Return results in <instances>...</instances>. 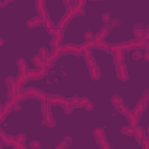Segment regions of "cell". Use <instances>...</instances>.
I'll list each match as a JSON object with an SVG mask.
<instances>
[{
  "label": "cell",
  "instance_id": "6da1fadb",
  "mask_svg": "<svg viewBox=\"0 0 149 149\" xmlns=\"http://www.w3.org/2000/svg\"><path fill=\"white\" fill-rule=\"evenodd\" d=\"M48 97H49V94H47L45 92H43L36 87H28L24 90V98H31V99H36L41 102H45Z\"/></svg>",
  "mask_w": 149,
  "mask_h": 149
},
{
  "label": "cell",
  "instance_id": "7a4b0ae2",
  "mask_svg": "<svg viewBox=\"0 0 149 149\" xmlns=\"http://www.w3.org/2000/svg\"><path fill=\"white\" fill-rule=\"evenodd\" d=\"M147 106H148V101H146L143 98H140V100L137 101V104L134 106V108L130 111V113L139 120L140 119V116H141V114L144 112V109L147 108Z\"/></svg>",
  "mask_w": 149,
  "mask_h": 149
},
{
  "label": "cell",
  "instance_id": "3957f363",
  "mask_svg": "<svg viewBox=\"0 0 149 149\" xmlns=\"http://www.w3.org/2000/svg\"><path fill=\"white\" fill-rule=\"evenodd\" d=\"M35 7H36V10H37L38 15H40L44 21L50 20L49 13H48V9H47L45 1H43V0H36V1H35Z\"/></svg>",
  "mask_w": 149,
  "mask_h": 149
},
{
  "label": "cell",
  "instance_id": "277c9868",
  "mask_svg": "<svg viewBox=\"0 0 149 149\" xmlns=\"http://www.w3.org/2000/svg\"><path fill=\"white\" fill-rule=\"evenodd\" d=\"M115 71H116V77L121 81H127L129 79V76H128L127 68H126L125 63H118V64H115Z\"/></svg>",
  "mask_w": 149,
  "mask_h": 149
},
{
  "label": "cell",
  "instance_id": "5b68a950",
  "mask_svg": "<svg viewBox=\"0 0 149 149\" xmlns=\"http://www.w3.org/2000/svg\"><path fill=\"white\" fill-rule=\"evenodd\" d=\"M61 52L65 54V55H77L78 56V54H79V45L78 44H73V43H66V44L62 45Z\"/></svg>",
  "mask_w": 149,
  "mask_h": 149
},
{
  "label": "cell",
  "instance_id": "8992f818",
  "mask_svg": "<svg viewBox=\"0 0 149 149\" xmlns=\"http://www.w3.org/2000/svg\"><path fill=\"white\" fill-rule=\"evenodd\" d=\"M47 73L44 72L43 68L42 69H28V71L26 72V77L28 78V80L30 79H41L42 77H44Z\"/></svg>",
  "mask_w": 149,
  "mask_h": 149
},
{
  "label": "cell",
  "instance_id": "52a82bcc",
  "mask_svg": "<svg viewBox=\"0 0 149 149\" xmlns=\"http://www.w3.org/2000/svg\"><path fill=\"white\" fill-rule=\"evenodd\" d=\"M133 34H134V37H135V41H139V40H143L144 35H146V30L143 29V26L141 23H136L133 28Z\"/></svg>",
  "mask_w": 149,
  "mask_h": 149
},
{
  "label": "cell",
  "instance_id": "ba28073f",
  "mask_svg": "<svg viewBox=\"0 0 149 149\" xmlns=\"http://www.w3.org/2000/svg\"><path fill=\"white\" fill-rule=\"evenodd\" d=\"M16 64H17V69H19V74L17 76H26V72L28 71V64H27L26 59L19 58L16 61Z\"/></svg>",
  "mask_w": 149,
  "mask_h": 149
},
{
  "label": "cell",
  "instance_id": "9c48e42d",
  "mask_svg": "<svg viewBox=\"0 0 149 149\" xmlns=\"http://www.w3.org/2000/svg\"><path fill=\"white\" fill-rule=\"evenodd\" d=\"M41 112H42V116L44 119V121L49 120L50 118H52V113H51V107L49 105H47L45 102L41 104Z\"/></svg>",
  "mask_w": 149,
  "mask_h": 149
},
{
  "label": "cell",
  "instance_id": "30bf717a",
  "mask_svg": "<svg viewBox=\"0 0 149 149\" xmlns=\"http://www.w3.org/2000/svg\"><path fill=\"white\" fill-rule=\"evenodd\" d=\"M144 129L142 128V127H140V126H137L136 128H134V132H133V136L135 137V140L140 143V144H142V140H143V137H144Z\"/></svg>",
  "mask_w": 149,
  "mask_h": 149
},
{
  "label": "cell",
  "instance_id": "8fae6325",
  "mask_svg": "<svg viewBox=\"0 0 149 149\" xmlns=\"http://www.w3.org/2000/svg\"><path fill=\"white\" fill-rule=\"evenodd\" d=\"M112 54H113V62H114V64L123 63V61H125V52L122 50L112 51Z\"/></svg>",
  "mask_w": 149,
  "mask_h": 149
},
{
  "label": "cell",
  "instance_id": "7c38bea8",
  "mask_svg": "<svg viewBox=\"0 0 149 149\" xmlns=\"http://www.w3.org/2000/svg\"><path fill=\"white\" fill-rule=\"evenodd\" d=\"M121 22H120V20L119 19H111V21L108 22V23H105V26H102L108 33H111L113 29H115L119 24H120Z\"/></svg>",
  "mask_w": 149,
  "mask_h": 149
},
{
  "label": "cell",
  "instance_id": "4fadbf2b",
  "mask_svg": "<svg viewBox=\"0 0 149 149\" xmlns=\"http://www.w3.org/2000/svg\"><path fill=\"white\" fill-rule=\"evenodd\" d=\"M95 142L100 147V149H112L111 146H109V143H108V141H107V137L105 135L101 136V137H99V139H95Z\"/></svg>",
  "mask_w": 149,
  "mask_h": 149
},
{
  "label": "cell",
  "instance_id": "5bb4252c",
  "mask_svg": "<svg viewBox=\"0 0 149 149\" xmlns=\"http://www.w3.org/2000/svg\"><path fill=\"white\" fill-rule=\"evenodd\" d=\"M88 73H90V77L93 79V80H98L100 79V69L99 66H93V68H88Z\"/></svg>",
  "mask_w": 149,
  "mask_h": 149
},
{
  "label": "cell",
  "instance_id": "9a60e30c",
  "mask_svg": "<svg viewBox=\"0 0 149 149\" xmlns=\"http://www.w3.org/2000/svg\"><path fill=\"white\" fill-rule=\"evenodd\" d=\"M59 98H61L59 94H51V95L49 94V97H48L47 100H45V104L49 105L50 107H51V106H55V105H58Z\"/></svg>",
  "mask_w": 149,
  "mask_h": 149
},
{
  "label": "cell",
  "instance_id": "2e32d148",
  "mask_svg": "<svg viewBox=\"0 0 149 149\" xmlns=\"http://www.w3.org/2000/svg\"><path fill=\"white\" fill-rule=\"evenodd\" d=\"M0 141H1L5 146H10V147H13V144L15 143L14 136H13V135H8V134H5L3 136H1V137H0Z\"/></svg>",
  "mask_w": 149,
  "mask_h": 149
},
{
  "label": "cell",
  "instance_id": "e0dca14e",
  "mask_svg": "<svg viewBox=\"0 0 149 149\" xmlns=\"http://www.w3.org/2000/svg\"><path fill=\"white\" fill-rule=\"evenodd\" d=\"M126 118H127V120H128V126H130L132 128H136V127L139 126V120H137L130 112L126 115Z\"/></svg>",
  "mask_w": 149,
  "mask_h": 149
},
{
  "label": "cell",
  "instance_id": "ac0fdd59",
  "mask_svg": "<svg viewBox=\"0 0 149 149\" xmlns=\"http://www.w3.org/2000/svg\"><path fill=\"white\" fill-rule=\"evenodd\" d=\"M33 63H34V65H36L37 69H42L45 65V61L40 55H36L33 57Z\"/></svg>",
  "mask_w": 149,
  "mask_h": 149
},
{
  "label": "cell",
  "instance_id": "d6986e66",
  "mask_svg": "<svg viewBox=\"0 0 149 149\" xmlns=\"http://www.w3.org/2000/svg\"><path fill=\"white\" fill-rule=\"evenodd\" d=\"M111 102H112L113 106L116 107V106H120V105L123 104V99H122L121 95H119V94H114V95H112V98H111Z\"/></svg>",
  "mask_w": 149,
  "mask_h": 149
},
{
  "label": "cell",
  "instance_id": "ffe728a7",
  "mask_svg": "<svg viewBox=\"0 0 149 149\" xmlns=\"http://www.w3.org/2000/svg\"><path fill=\"white\" fill-rule=\"evenodd\" d=\"M94 48H97V49H99V50H104V51H109V44L106 43L105 41L94 43Z\"/></svg>",
  "mask_w": 149,
  "mask_h": 149
},
{
  "label": "cell",
  "instance_id": "44dd1931",
  "mask_svg": "<svg viewBox=\"0 0 149 149\" xmlns=\"http://www.w3.org/2000/svg\"><path fill=\"white\" fill-rule=\"evenodd\" d=\"M115 109H116V112H118L119 114L125 115V116L130 112V111H129V108H128L125 104H122V105H120V106H116V107H115Z\"/></svg>",
  "mask_w": 149,
  "mask_h": 149
},
{
  "label": "cell",
  "instance_id": "7402d4cb",
  "mask_svg": "<svg viewBox=\"0 0 149 149\" xmlns=\"http://www.w3.org/2000/svg\"><path fill=\"white\" fill-rule=\"evenodd\" d=\"M70 104H71V106L73 108H80V107H83V105L80 102V98H78V97L70 98Z\"/></svg>",
  "mask_w": 149,
  "mask_h": 149
},
{
  "label": "cell",
  "instance_id": "603a6c76",
  "mask_svg": "<svg viewBox=\"0 0 149 149\" xmlns=\"http://www.w3.org/2000/svg\"><path fill=\"white\" fill-rule=\"evenodd\" d=\"M120 132H121V134L122 135H126V136H132L133 135V132H134V128H132L130 126H123V127H121V129H120Z\"/></svg>",
  "mask_w": 149,
  "mask_h": 149
},
{
  "label": "cell",
  "instance_id": "cb8c5ba5",
  "mask_svg": "<svg viewBox=\"0 0 149 149\" xmlns=\"http://www.w3.org/2000/svg\"><path fill=\"white\" fill-rule=\"evenodd\" d=\"M92 134H93L94 139H99V137H101V136L105 135V130H104V128H101V127H97V128L93 129Z\"/></svg>",
  "mask_w": 149,
  "mask_h": 149
},
{
  "label": "cell",
  "instance_id": "d4e9b609",
  "mask_svg": "<svg viewBox=\"0 0 149 149\" xmlns=\"http://www.w3.org/2000/svg\"><path fill=\"white\" fill-rule=\"evenodd\" d=\"M49 54H50V51H49L45 47H41V48H40V50H38V55H40L44 61H47V59H48Z\"/></svg>",
  "mask_w": 149,
  "mask_h": 149
},
{
  "label": "cell",
  "instance_id": "484cf974",
  "mask_svg": "<svg viewBox=\"0 0 149 149\" xmlns=\"http://www.w3.org/2000/svg\"><path fill=\"white\" fill-rule=\"evenodd\" d=\"M63 36H64V30H61V29H57V28H56V30H55L52 37L56 38L57 41L62 42V41H63Z\"/></svg>",
  "mask_w": 149,
  "mask_h": 149
},
{
  "label": "cell",
  "instance_id": "4316f807",
  "mask_svg": "<svg viewBox=\"0 0 149 149\" xmlns=\"http://www.w3.org/2000/svg\"><path fill=\"white\" fill-rule=\"evenodd\" d=\"M26 140H27V137H26L24 134H19V135H15V136H14V141H15V143H17V144H24Z\"/></svg>",
  "mask_w": 149,
  "mask_h": 149
},
{
  "label": "cell",
  "instance_id": "83f0119b",
  "mask_svg": "<svg viewBox=\"0 0 149 149\" xmlns=\"http://www.w3.org/2000/svg\"><path fill=\"white\" fill-rule=\"evenodd\" d=\"M31 21H33V23L35 24V27H37V26H42L43 23H44V20L40 16V15H37V16H34V17H31L30 19Z\"/></svg>",
  "mask_w": 149,
  "mask_h": 149
},
{
  "label": "cell",
  "instance_id": "f1b7e54d",
  "mask_svg": "<svg viewBox=\"0 0 149 149\" xmlns=\"http://www.w3.org/2000/svg\"><path fill=\"white\" fill-rule=\"evenodd\" d=\"M61 43H62V42H59V41H57L56 38L52 37L51 41H50V47H51V49H61V48H62Z\"/></svg>",
  "mask_w": 149,
  "mask_h": 149
},
{
  "label": "cell",
  "instance_id": "f546056e",
  "mask_svg": "<svg viewBox=\"0 0 149 149\" xmlns=\"http://www.w3.org/2000/svg\"><path fill=\"white\" fill-rule=\"evenodd\" d=\"M29 148L30 149H40L41 148V142L38 140H33L29 143Z\"/></svg>",
  "mask_w": 149,
  "mask_h": 149
},
{
  "label": "cell",
  "instance_id": "4dcf8cb0",
  "mask_svg": "<svg viewBox=\"0 0 149 149\" xmlns=\"http://www.w3.org/2000/svg\"><path fill=\"white\" fill-rule=\"evenodd\" d=\"M85 62H86V65H87V68H93V66H98V64H97L95 59L93 58V56H92V57H90L88 59H86Z\"/></svg>",
  "mask_w": 149,
  "mask_h": 149
},
{
  "label": "cell",
  "instance_id": "1f68e13d",
  "mask_svg": "<svg viewBox=\"0 0 149 149\" xmlns=\"http://www.w3.org/2000/svg\"><path fill=\"white\" fill-rule=\"evenodd\" d=\"M43 26H44V28H45V30L47 29H55L56 28V26H55V23L51 21V20H48V21H44V23H43Z\"/></svg>",
  "mask_w": 149,
  "mask_h": 149
},
{
  "label": "cell",
  "instance_id": "d6a6232c",
  "mask_svg": "<svg viewBox=\"0 0 149 149\" xmlns=\"http://www.w3.org/2000/svg\"><path fill=\"white\" fill-rule=\"evenodd\" d=\"M93 37H94V34H93L92 31L87 30V31L84 33V38H85L86 41H93Z\"/></svg>",
  "mask_w": 149,
  "mask_h": 149
},
{
  "label": "cell",
  "instance_id": "836d02e7",
  "mask_svg": "<svg viewBox=\"0 0 149 149\" xmlns=\"http://www.w3.org/2000/svg\"><path fill=\"white\" fill-rule=\"evenodd\" d=\"M44 123L49 127V128H52V127H55L56 126V121H55V119H54V116L52 118H50L49 120H47V121H44Z\"/></svg>",
  "mask_w": 149,
  "mask_h": 149
},
{
  "label": "cell",
  "instance_id": "e575fe53",
  "mask_svg": "<svg viewBox=\"0 0 149 149\" xmlns=\"http://www.w3.org/2000/svg\"><path fill=\"white\" fill-rule=\"evenodd\" d=\"M132 57H133L134 61H140V59L142 58V54L140 52V50H135V51L133 52V56H132Z\"/></svg>",
  "mask_w": 149,
  "mask_h": 149
},
{
  "label": "cell",
  "instance_id": "d590c367",
  "mask_svg": "<svg viewBox=\"0 0 149 149\" xmlns=\"http://www.w3.org/2000/svg\"><path fill=\"white\" fill-rule=\"evenodd\" d=\"M5 81H6L7 86H10V85H13V84L15 83V78H14V77H12V76H8V77H6V78H5Z\"/></svg>",
  "mask_w": 149,
  "mask_h": 149
},
{
  "label": "cell",
  "instance_id": "8d00e7d4",
  "mask_svg": "<svg viewBox=\"0 0 149 149\" xmlns=\"http://www.w3.org/2000/svg\"><path fill=\"white\" fill-rule=\"evenodd\" d=\"M111 15L108 14V13H104L102 15H101V20H102V22H105V23H108L109 21H111Z\"/></svg>",
  "mask_w": 149,
  "mask_h": 149
},
{
  "label": "cell",
  "instance_id": "74e56055",
  "mask_svg": "<svg viewBox=\"0 0 149 149\" xmlns=\"http://www.w3.org/2000/svg\"><path fill=\"white\" fill-rule=\"evenodd\" d=\"M63 143L65 144V148H69L71 146V143H72V139L70 136H65L64 140H63Z\"/></svg>",
  "mask_w": 149,
  "mask_h": 149
},
{
  "label": "cell",
  "instance_id": "f35d334b",
  "mask_svg": "<svg viewBox=\"0 0 149 149\" xmlns=\"http://www.w3.org/2000/svg\"><path fill=\"white\" fill-rule=\"evenodd\" d=\"M83 107H84L86 111H92V109H93V107H94V105H93V102H92V101H87Z\"/></svg>",
  "mask_w": 149,
  "mask_h": 149
},
{
  "label": "cell",
  "instance_id": "ab89813d",
  "mask_svg": "<svg viewBox=\"0 0 149 149\" xmlns=\"http://www.w3.org/2000/svg\"><path fill=\"white\" fill-rule=\"evenodd\" d=\"M63 3H64V6L68 7V10H71V8L73 6V1H71V0H64Z\"/></svg>",
  "mask_w": 149,
  "mask_h": 149
},
{
  "label": "cell",
  "instance_id": "60d3db41",
  "mask_svg": "<svg viewBox=\"0 0 149 149\" xmlns=\"http://www.w3.org/2000/svg\"><path fill=\"white\" fill-rule=\"evenodd\" d=\"M63 109H64V112H65L66 114H70V113H71V112L73 111V107H72L71 105H69V106H66V107H64Z\"/></svg>",
  "mask_w": 149,
  "mask_h": 149
},
{
  "label": "cell",
  "instance_id": "b9f144b4",
  "mask_svg": "<svg viewBox=\"0 0 149 149\" xmlns=\"http://www.w3.org/2000/svg\"><path fill=\"white\" fill-rule=\"evenodd\" d=\"M26 24H27V27H28V28H36V27H35V24L33 23V21H31L30 19L27 21V23H26Z\"/></svg>",
  "mask_w": 149,
  "mask_h": 149
},
{
  "label": "cell",
  "instance_id": "7bdbcfd3",
  "mask_svg": "<svg viewBox=\"0 0 149 149\" xmlns=\"http://www.w3.org/2000/svg\"><path fill=\"white\" fill-rule=\"evenodd\" d=\"M13 107H14L16 111H19V109H21V104H20L19 101H15V102L13 104Z\"/></svg>",
  "mask_w": 149,
  "mask_h": 149
},
{
  "label": "cell",
  "instance_id": "ee69618b",
  "mask_svg": "<svg viewBox=\"0 0 149 149\" xmlns=\"http://www.w3.org/2000/svg\"><path fill=\"white\" fill-rule=\"evenodd\" d=\"M55 149H66V148H65V144H64V143H63V141H62V142H59V143L56 146V148H55Z\"/></svg>",
  "mask_w": 149,
  "mask_h": 149
},
{
  "label": "cell",
  "instance_id": "f6af8a7d",
  "mask_svg": "<svg viewBox=\"0 0 149 149\" xmlns=\"http://www.w3.org/2000/svg\"><path fill=\"white\" fill-rule=\"evenodd\" d=\"M142 57L144 58V61H146V62H149V52H148V51H146V52L142 55Z\"/></svg>",
  "mask_w": 149,
  "mask_h": 149
},
{
  "label": "cell",
  "instance_id": "bcb514c9",
  "mask_svg": "<svg viewBox=\"0 0 149 149\" xmlns=\"http://www.w3.org/2000/svg\"><path fill=\"white\" fill-rule=\"evenodd\" d=\"M87 101H90V100H88L86 97H83V98H80V102H81V105H83V106H84V105H85Z\"/></svg>",
  "mask_w": 149,
  "mask_h": 149
},
{
  "label": "cell",
  "instance_id": "7dc6e473",
  "mask_svg": "<svg viewBox=\"0 0 149 149\" xmlns=\"http://www.w3.org/2000/svg\"><path fill=\"white\" fill-rule=\"evenodd\" d=\"M19 149H28V147H26L24 144H20V148Z\"/></svg>",
  "mask_w": 149,
  "mask_h": 149
},
{
  "label": "cell",
  "instance_id": "c3c4849f",
  "mask_svg": "<svg viewBox=\"0 0 149 149\" xmlns=\"http://www.w3.org/2000/svg\"><path fill=\"white\" fill-rule=\"evenodd\" d=\"M3 42H5V41H3V38H2V37H0V47L3 44Z\"/></svg>",
  "mask_w": 149,
  "mask_h": 149
},
{
  "label": "cell",
  "instance_id": "681fc988",
  "mask_svg": "<svg viewBox=\"0 0 149 149\" xmlns=\"http://www.w3.org/2000/svg\"><path fill=\"white\" fill-rule=\"evenodd\" d=\"M1 107H2V105H1V102H0V111H1Z\"/></svg>",
  "mask_w": 149,
  "mask_h": 149
},
{
  "label": "cell",
  "instance_id": "f907efd6",
  "mask_svg": "<svg viewBox=\"0 0 149 149\" xmlns=\"http://www.w3.org/2000/svg\"><path fill=\"white\" fill-rule=\"evenodd\" d=\"M0 80H1V78H0Z\"/></svg>",
  "mask_w": 149,
  "mask_h": 149
}]
</instances>
